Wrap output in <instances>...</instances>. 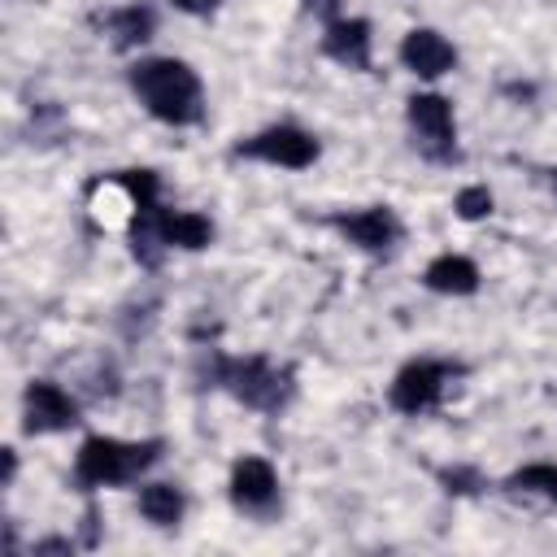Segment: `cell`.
<instances>
[{"instance_id": "1", "label": "cell", "mask_w": 557, "mask_h": 557, "mask_svg": "<svg viewBox=\"0 0 557 557\" xmlns=\"http://www.w3.org/2000/svg\"><path fill=\"white\" fill-rule=\"evenodd\" d=\"M126 87L139 100V109L174 131L205 122V78L183 57H139L126 70Z\"/></svg>"}, {"instance_id": "2", "label": "cell", "mask_w": 557, "mask_h": 557, "mask_svg": "<svg viewBox=\"0 0 557 557\" xmlns=\"http://www.w3.org/2000/svg\"><path fill=\"white\" fill-rule=\"evenodd\" d=\"M165 457V440L161 435H144V440H122V435H104L91 431L78 440L74 448V466H70V487L83 496L96 492H117L131 483H144V474Z\"/></svg>"}, {"instance_id": "3", "label": "cell", "mask_w": 557, "mask_h": 557, "mask_svg": "<svg viewBox=\"0 0 557 557\" xmlns=\"http://www.w3.org/2000/svg\"><path fill=\"white\" fill-rule=\"evenodd\" d=\"M200 379H205V387H218V392H226L231 400H239L244 409H257V413H278L296 396L292 366L270 361L265 352H244L239 357V352L209 348V357L200 361Z\"/></svg>"}, {"instance_id": "4", "label": "cell", "mask_w": 557, "mask_h": 557, "mask_svg": "<svg viewBox=\"0 0 557 557\" xmlns=\"http://www.w3.org/2000/svg\"><path fill=\"white\" fill-rule=\"evenodd\" d=\"M466 374L461 361H448V357H409L392 383H387V405L405 418H422V413H435L448 396V387Z\"/></svg>"}, {"instance_id": "5", "label": "cell", "mask_w": 557, "mask_h": 557, "mask_svg": "<svg viewBox=\"0 0 557 557\" xmlns=\"http://www.w3.org/2000/svg\"><path fill=\"white\" fill-rule=\"evenodd\" d=\"M405 126H409V139L413 148L435 161V165H457L461 161V144H457V109L444 91H413L405 100Z\"/></svg>"}, {"instance_id": "6", "label": "cell", "mask_w": 557, "mask_h": 557, "mask_svg": "<svg viewBox=\"0 0 557 557\" xmlns=\"http://www.w3.org/2000/svg\"><path fill=\"white\" fill-rule=\"evenodd\" d=\"M231 157L235 161H257V165H270V170H309L322 157V144L300 122H270V126L244 135L231 148Z\"/></svg>"}, {"instance_id": "7", "label": "cell", "mask_w": 557, "mask_h": 557, "mask_svg": "<svg viewBox=\"0 0 557 557\" xmlns=\"http://www.w3.org/2000/svg\"><path fill=\"white\" fill-rule=\"evenodd\" d=\"M348 248L366 252V257H392L405 239V222L392 205H361V209H335L322 218Z\"/></svg>"}, {"instance_id": "8", "label": "cell", "mask_w": 557, "mask_h": 557, "mask_svg": "<svg viewBox=\"0 0 557 557\" xmlns=\"http://www.w3.org/2000/svg\"><path fill=\"white\" fill-rule=\"evenodd\" d=\"M226 500L244 518H274V509L283 500V483H278L274 461L261 453H239L231 461V474H226Z\"/></svg>"}, {"instance_id": "9", "label": "cell", "mask_w": 557, "mask_h": 557, "mask_svg": "<svg viewBox=\"0 0 557 557\" xmlns=\"http://www.w3.org/2000/svg\"><path fill=\"white\" fill-rule=\"evenodd\" d=\"M83 422V405L57 379H30L22 387V431L26 435H65Z\"/></svg>"}, {"instance_id": "10", "label": "cell", "mask_w": 557, "mask_h": 557, "mask_svg": "<svg viewBox=\"0 0 557 557\" xmlns=\"http://www.w3.org/2000/svg\"><path fill=\"white\" fill-rule=\"evenodd\" d=\"M396 57H400V65H405L413 78H422V83L448 78V74L457 70V61H461L457 44H453L444 30H435V26H409V30L400 35Z\"/></svg>"}, {"instance_id": "11", "label": "cell", "mask_w": 557, "mask_h": 557, "mask_svg": "<svg viewBox=\"0 0 557 557\" xmlns=\"http://www.w3.org/2000/svg\"><path fill=\"white\" fill-rule=\"evenodd\" d=\"M318 48L339 70H352V74H370L374 70V26H370V17H357V13L335 17L331 26H322Z\"/></svg>"}, {"instance_id": "12", "label": "cell", "mask_w": 557, "mask_h": 557, "mask_svg": "<svg viewBox=\"0 0 557 557\" xmlns=\"http://www.w3.org/2000/svg\"><path fill=\"white\" fill-rule=\"evenodd\" d=\"M96 26H100V35L109 39L113 52H139L157 35V9L144 4V0H126L117 9H104L96 17Z\"/></svg>"}, {"instance_id": "13", "label": "cell", "mask_w": 557, "mask_h": 557, "mask_svg": "<svg viewBox=\"0 0 557 557\" xmlns=\"http://www.w3.org/2000/svg\"><path fill=\"white\" fill-rule=\"evenodd\" d=\"M422 287L435 292V296H474L483 287V270L474 257L466 252H435L426 265H422Z\"/></svg>"}, {"instance_id": "14", "label": "cell", "mask_w": 557, "mask_h": 557, "mask_svg": "<svg viewBox=\"0 0 557 557\" xmlns=\"http://www.w3.org/2000/svg\"><path fill=\"white\" fill-rule=\"evenodd\" d=\"M135 509L148 527L157 531H178L183 518H187V492L170 479H144L139 483V496H135Z\"/></svg>"}, {"instance_id": "15", "label": "cell", "mask_w": 557, "mask_h": 557, "mask_svg": "<svg viewBox=\"0 0 557 557\" xmlns=\"http://www.w3.org/2000/svg\"><path fill=\"white\" fill-rule=\"evenodd\" d=\"M213 235H218V226H213L209 213H200V209H170L165 205V213H161V244L170 252H205L213 244Z\"/></svg>"}, {"instance_id": "16", "label": "cell", "mask_w": 557, "mask_h": 557, "mask_svg": "<svg viewBox=\"0 0 557 557\" xmlns=\"http://www.w3.org/2000/svg\"><path fill=\"white\" fill-rule=\"evenodd\" d=\"M500 492L527 496V500H544V505L557 509V461H527V466L509 470L500 479Z\"/></svg>"}, {"instance_id": "17", "label": "cell", "mask_w": 557, "mask_h": 557, "mask_svg": "<svg viewBox=\"0 0 557 557\" xmlns=\"http://www.w3.org/2000/svg\"><path fill=\"white\" fill-rule=\"evenodd\" d=\"M453 213H457V222H466V226L487 222V218L496 213V196H492V187H487V183H466V187H457V196H453Z\"/></svg>"}, {"instance_id": "18", "label": "cell", "mask_w": 557, "mask_h": 557, "mask_svg": "<svg viewBox=\"0 0 557 557\" xmlns=\"http://www.w3.org/2000/svg\"><path fill=\"white\" fill-rule=\"evenodd\" d=\"M435 483L448 492V496H479L487 487V474L479 466H466V461H453V466H440L435 470Z\"/></svg>"}, {"instance_id": "19", "label": "cell", "mask_w": 557, "mask_h": 557, "mask_svg": "<svg viewBox=\"0 0 557 557\" xmlns=\"http://www.w3.org/2000/svg\"><path fill=\"white\" fill-rule=\"evenodd\" d=\"M300 9H305L318 26H331L335 17H344V0H300Z\"/></svg>"}, {"instance_id": "20", "label": "cell", "mask_w": 557, "mask_h": 557, "mask_svg": "<svg viewBox=\"0 0 557 557\" xmlns=\"http://www.w3.org/2000/svg\"><path fill=\"white\" fill-rule=\"evenodd\" d=\"M174 13H187V17H213L222 9V0H165Z\"/></svg>"}, {"instance_id": "21", "label": "cell", "mask_w": 557, "mask_h": 557, "mask_svg": "<svg viewBox=\"0 0 557 557\" xmlns=\"http://www.w3.org/2000/svg\"><path fill=\"white\" fill-rule=\"evenodd\" d=\"M78 544H83V548H96V544H100V527H96V505H87V513H83V535H78Z\"/></svg>"}, {"instance_id": "22", "label": "cell", "mask_w": 557, "mask_h": 557, "mask_svg": "<svg viewBox=\"0 0 557 557\" xmlns=\"http://www.w3.org/2000/svg\"><path fill=\"white\" fill-rule=\"evenodd\" d=\"M0 457H4V479H0V487H13V479H17V448H13V444H4V448H0Z\"/></svg>"}, {"instance_id": "23", "label": "cell", "mask_w": 557, "mask_h": 557, "mask_svg": "<svg viewBox=\"0 0 557 557\" xmlns=\"http://www.w3.org/2000/svg\"><path fill=\"white\" fill-rule=\"evenodd\" d=\"M553 183H557V174H553Z\"/></svg>"}]
</instances>
